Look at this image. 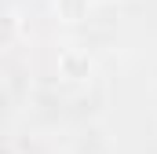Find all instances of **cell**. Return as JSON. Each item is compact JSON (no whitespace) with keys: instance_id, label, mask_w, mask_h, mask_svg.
Instances as JSON below:
<instances>
[{"instance_id":"cell-1","label":"cell","mask_w":157,"mask_h":154,"mask_svg":"<svg viewBox=\"0 0 157 154\" xmlns=\"http://www.w3.org/2000/svg\"><path fill=\"white\" fill-rule=\"evenodd\" d=\"M59 77H66V81H88L91 77V55L84 48H62L59 51Z\"/></svg>"},{"instance_id":"cell-2","label":"cell","mask_w":157,"mask_h":154,"mask_svg":"<svg viewBox=\"0 0 157 154\" xmlns=\"http://www.w3.org/2000/svg\"><path fill=\"white\" fill-rule=\"evenodd\" d=\"M15 37H18V18L11 11H0V48H7Z\"/></svg>"},{"instance_id":"cell-3","label":"cell","mask_w":157,"mask_h":154,"mask_svg":"<svg viewBox=\"0 0 157 154\" xmlns=\"http://www.w3.org/2000/svg\"><path fill=\"white\" fill-rule=\"evenodd\" d=\"M84 11H88V0H59V15H62L66 22L84 18Z\"/></svg>"}]
</instances>
